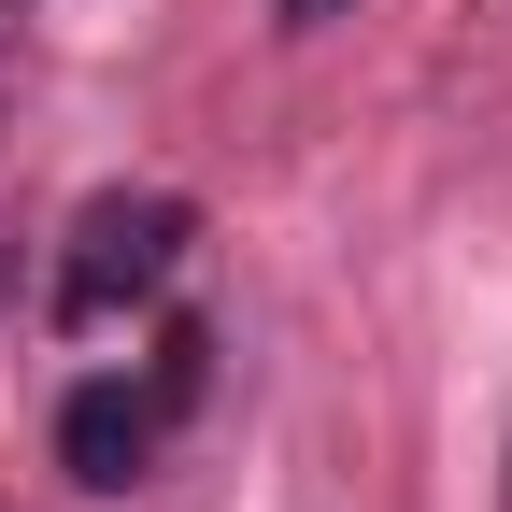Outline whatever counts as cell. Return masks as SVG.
<instances>
[{
    "instance_id": "obj_2",
    "label": "cell",
    "mask_w": 512,
    "mask_h": 512,
    "mask_svg": "<svg viewBox=\"0 0 512 512\" xmlns=\"http://www.w3.org/2000/svg\"><path fill=\"white\" fill-rule=\"evenodd\" d=\"M157 427H171V384H72L57 399V470L86 498H128L157 470Z\"/></svg>"
},
{
    "instance_id": "obj_4",
    "label": "cell",
    "mask_w": 512,
    "mask_h": 512,
    "mask_svg": "<svg viewBox=\"0 0 512 512\" xmlns=\"http://www.w3.org/2000/svg\"><path fill=\"white\" fill-rule=\"evenodd\" d=\"M498 512H512V484H498Z\"/></svg>"
},
{
    "instance_id": "obj_3",
    "label": "cell",
    "mask_w": 512,
    "mask_h": 512,
    "mask_svg": "<svg viewBox=\"0 0 512 512\" xmlns=\"http://www.w3.org/2000/svg\"><path fill=\"white\" fill-rule=\"evenodd\" d=\"M313 15H342V0H285V29H313Z\"/></svg>"
},
{
    "instance_id": "obj_1",
    "label": "cell",
    "mask_w": 512,
    "mask_h": 512,
    "mask_svg": "<svg viewBox=\"0 0 512 512\" xmlns=\"http://www.w3.org/2000/svg\"><path fill=\"white\" fill-rule=\"evenodd\" d=\"M171 271H185V200L171 185H100L72 214V256H57V313H72V328H114V313L157 299Z\"/></svg>"
}]
</instances>
